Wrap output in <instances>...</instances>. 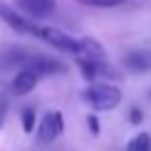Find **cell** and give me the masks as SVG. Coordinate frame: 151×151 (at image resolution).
<instances>
[{"label": "cell", "mask_w": 151, "mask_h": 151, "mask_svg": "<svg viewBox=\"0 0 151 151\" xmlns=\"http://www.w3.org/2000/svg\"><path fill=\"white\" fill-rule=\"evenodd\" d=\"M65 129V118L60 111H49L42 116V122L38 127V142L40 145H51Z\"/></svg>", "instance_id": "obj_3"}, {"label": "cell", "mask_w": 151, "mask_h": 151, "mask_svg": "<svg viewBox=\"0 0 151 151\" xmlns=\"http://www.w3.org/2000/svg\"><path fill=\"white\" fill-rule=\"evenodd\" d=\"M20 120H22V131H24V133H31L33 129H36V111H33L31 107H27V109L22 111Z\"/></svg>", "instance_id": "obj_13"}, {"label": "cell", "mask_w": 151, "mask_h": 151, "mask_svg": "<svg viewBox=\"0 0 151 151\" xmlns=\"http://www.w3.org/2000/svg\"><path fill=\"white\" fill-rule=\"evenodd\" d=\"M127 151H151V136L145 131H140L131 142H129Z\"/></svg>", "instance_id": "obj_11"}, {"label": "cell", "mask_w": 151, "mask_h": 151, "mask_svg": "<svg viewBox=\"0 0 151 151\" xmlns=\"http://www.w3.org/2000/svg\"><path fill=\"white\" fill-rule=\"evenodd\" d=\"M22 67H29V69H33L38 76L67 73V67L62 65L60 60H53V58H47V56H36V53H29Z\"/></svg>", "instance_id": "obj_6"}, {"label": "cell", "mask_w": 151, "mask_h": 151, "mask_svg": "<svg viewBox=\"0 0 151 151\" xmlns=\"http://www.w3.org/2000/svg\"><path fill=\"white\" fill-rule=\"evenodd\" d=\"M33 36L45 40L47 45H51L53 49L65 51V53H73V56L80 53V38H73V36H69V33L60 31V29H56V27H45V24L40 27V24H36Z\"/></svg>", "instance_id": "obj_2"}, {"label": "cell", "mask_w": 151, "mask_h": 151, "mask_svg": "<svg viewBox=\"0 0 151 151\" xmlns=\"http://www.w3.org/2000/svg\"><path fill=\"white\" fill-rule=\"evenodd\" d=\"M149 98H151V91H149Z\"/></svg>", "instance_id": "obj_17"}, {"label": "cell", "mask_w": 151, "mask_h": 151, "mask_svg": "<svg viewBox=\"0 0 151 151\" xmlns=\"http://www.w3.org/2000/svg\"><path fill=\"white\" fill-rule=\"evenodd\" d=\"M78 67H80L82 76H85V80L89 82H98L100 78H118L116 69L109 67L104 60H89V58H76Z\"/></svg>", "instance_id": "obj_4"}, {"label": "cell", "mask_w": 151, "mask_h": 151, "mask_svg": "<svg viewBox=\"0 0 151 151\" xmlns=\"http://www.w3.org/2000/svg\"><path fill=\"white\" fill-rule=\"evenodd\" d=\"M87 124H89V131L93 133V136H98V133H100V120L96 118L93 113H89V116H87Z\"/></svg>", "instance_id": "obj_14"}, {"label": "cell", "mask_w": 151, "mask_h": 151, "mask_svg": "<svg viewBox=\"0 0 151 151\" xmlns=\"http://www.w3.org/2000/svg\"><path fill=\"white\" fill-rule=\"evenodd\" d=\"M124 65L131 71H149L151 69V51H131L127 58H124Z\"/></svg>", "instance_id": "obj_10"}, {"label": "cell", "mask_w": 151, "mask_h": 151, "mask_svg": "<svg viewBox=\"0 0 151 151\" xmlns=\"http://www.w3.org/2000/svg\"><path fill=\"white\" fill-rule=\"evenodd\" d=\"M16 7L31 20L49 18L56 9V0H14Z\"/></svg>", "instance_id": "obj_5"}, {"label": "cell", "mask_w": 151, "mask_h": 151, "mask_svg": "<svg viewBox=\"0 0 151 151\" xmlns=\"http://www.w3.org/2000/svg\"><path fill=\"white\" fill-rule=\"evenodd\" d=\"M7 100L0 96V129H2V124H5V120H7Z\"/></svg>", "instance_id": "obj_15"}, {"label": "cell", "mask_w": 151, "mask_h": 151, "mask_svg": "<svg viewBox=\"0 0 151 151\" xmlns=\"http://www.w3.org/2000/svg\"><path fill=\"white\" fill-rule=\"evenodd\" d=\"M36 85H38V73L33 69H29V67H20V71L16 73L14 82H11V91L18 93V96H22V93L33 91Z\"/></svg>", "instance_id": "obj_8"}, {"label": "cell", "mask_w": 151, "mask_h": 151, "mask_svg": "<svg viewBox=\"0 0 151 151\" xmlns=\"http://www.w3.org/2000/svg\"><path fill=\"white\" fill-rule=\"evenodd\" d=\"M82 100L96 109V111H109V109L118 107L122 100V91L107 82H93L82 91Z\"/></svg>", "instance_id": "obj_1"}, {"label": "cell", "mask_w": 151, "mask_h": 151, "mask_svg": "<svg viewBox=\"0 0 151 151\" xmlns=\"http://www.w3.org/2000/svg\"><path fill=\"white\" fill-rule=\"evenodd\" d=\"M0 18L5 20L7 24H9L14 31L18 33H29V36H33V29H36V22L33 20H24L22 14H18V11H14L9 5H5V2H0Z\"/></svg>", "instance_id": "obj_7"}, {"label": "cell", "mask_w": 151, "mask_h": 151, "mask_svg": "<svg viewBox=\"0 0 151 151\" xmlns=\"http://www.w3.org/2000/svg\"><path fill=\"white\" fill-rule=\"evenodd\" d=\"M80 5H87V7H100V9H111V7H120L124 5L127 0H76Z\"/></svg>", "instance_id": "obj_12"}, {"label": "cell", "mask_w": 151, "mask_h": 151, "mask_svg": "<svg viewBox=\"0 0 151 151\" xmlns=\"http://www.w3.org/2000/svg\"><path fill=\"white\" fill-rule=\"evenodd\" d=\"M129 120H131V124H140L142 122V111L138 107H133L131 113H129Z\"/></svg>", "instance_id": "obj_16"}, {"label": "cell", "mask_w": 151, "mask_h": 151, "mask_svg": "<svg viewBox=\"0 0 151 151\" xmlns=\"http://www.w3.org/2000/svg\"><path fill=\"white\" fill-rule=\"evenodd\" d=\"M76 58H89V60H104L107 58V49L96 40V38H80V53Z\"/></svg>", "instance_id": "obj_9"}]
</instances>
